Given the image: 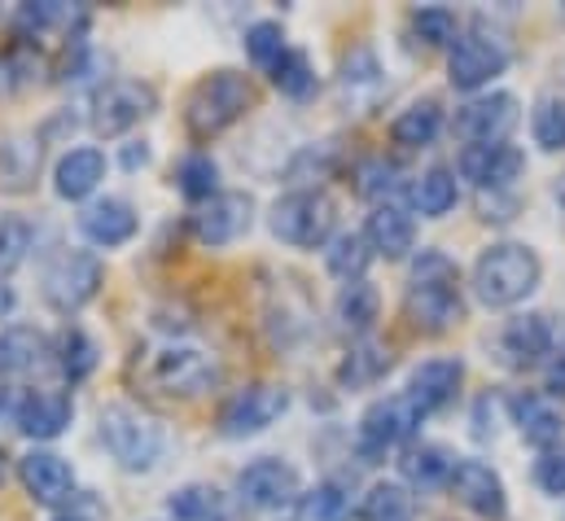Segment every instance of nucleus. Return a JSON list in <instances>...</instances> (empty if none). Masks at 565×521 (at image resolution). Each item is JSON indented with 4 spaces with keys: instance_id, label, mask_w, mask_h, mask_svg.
Masks as SVG:
<instances>
[{
    "instance_id": "obj_17",
    "label": "nucleus",
    "mask_w": 565,
    "mask_h": 521,
    "mask_svg": "<svg viewBox=\"0 0 565 521\" xmlns=\"http://www.w3.org/2000/svg\"><path fill=\"white\" fill-rule=\"evenodd\" d=\"M75 421V398L66 391H53V386H31V391L18 394L13 403V425L18 434L35 438V443H53L71 429Z\"/></svg>"
},
{
    "instance_id": "obj_10",
    "label": "nucleus",
    "mask_w": 565,
    "mask_h": 521,
    "mask_svg": "<svg viewBox=\"0 0 565 521\" xmlns=\"http://www.w3.org/2000/svg\"><path fill=\"white\" fill-rule=\"evenodd\" d=\"M504 71H509V49H504L495 35H487L482 26L456 35V44L447 49V79H451V88H460V93L491 88Z\"/></svg>"
},
{
    "instance_id": "obj_49",
    "label": "nucleus",
    "mask_w": 565,
    "mask_h": 521,
    "mask_svg": "<svg viewBox=\"0 0 565 521\" xmlns=\"http://www.w3.org/2000/svg\"><path fill=\"white\" fill-rule=\"evenodd\" d=\"M18 307V294H13V285H4L0 280V320H9V311Z\"/></svg>"
},
{
    "instance_id": "obj_23",
    "label": "nucleus",
    "mask_w": 565,
    "mask_h": 521,
    "mask_svg": "<svg viewBox=\"0 0 565 521\" xmlns=\"http://www.w3.org/2000/svg\"><path fill=\"white\" fill-rule=\"evenodd\" d=\"M382 93H386V75H382L377 53L364 49V44L351 49L342 57V71H338V102L351 106V110H360V115H369Z\"/></svg>"
},
{
    "instance_id": "obj_9",
    "label": "nucleus",
    "mask_w": 565,
    "mask_h": 521,
    "mask_svg": "<svg viewBox=\"0 0 565 521\" xmlns=\"http://www.w3.org/2000/svg\"><path fill=\"white\" fill-rule=\"evenodd\" d=\"M417 425H422V412L404 398V394H386V398H373L360 416V429H355V447L364 460H382L386 451L404 447L417 438Z\"/></svg>"
},
{
    "instance_id": "obj_45",
    "label": "nucleus",
    "mask_w": 565,
    "mask_h": 521,
    "mask_svg": "<svg viewBox=\"0 0 565 521\" xmlns=\"http://www.w3.org/2000/svg\"><path fill=\"white\" fill-rule=\"evenodd\" d=\"M285 49V26L281 22H273V18H264V22H250L246 26V57L255 62V66H264V71H273L277 66V57H281Z\"/></svg>"
},
{
    "instance_id": "obj_33",
    "label": "nucleus",
    "mask_w": 565,
    "mask_h": 521,
    "mask_svg": "<svg viewBox=\"0 0 565 521\" xmlns=\"http://www.w3.org/2000/svg\"><path fill=\"white\" fill-rule=\"evenodd\" d=\"M40 171V136H13L0 145V189L22 193Z\"/></svg>"
},
{
    "instance_id": "obj_21",
    "label": "nucleus",
    "mask_w": 565,
    "mask_h": 521,
    "mask_svg": "<svg viewBox=\"0 0 565 521\" xmlns=\"http://www.w3.org/2000/svg\"><path fill=\"white\" fill-rule=\"evenodd\" d=\"M141 228V215L128 198H93L84 211H79V233L93 242V246H128Z\"/></svg>"
},
{
    "instance_id": "obj_14",
    "label": "nucleus",
    "mask_w": 565,
    "mask_h": 521,
    "mask_svg": "<svg viewBox=\"0 0 565 521\" xmlns=\"http://www.w3.org/2000/svg\"><path fill=\"white\" fill-rule=\"evenodd\" d=\"M518 119H522V106H518L513 93H478L456 110L451 131L465 145H500V140H509V131L518 128Z\"/></svg>"
},
{
    "instance_id": "obj_16",
    "label": "nucleus",
    "mask_w": 565,
    "mask_h": 521,
    "mask_svg": "<svg viewBox=\"0 0 565 521\" xmlns=\"http://www.w3.org/2000/svg\"><path fill=\"white\" fill-rule=\"evenodd\" d=\"M18 482H22V491L40 509H66V504H75V469L57 451H44V447L26 451L18 460Z\"/></svg>"
},
{
    "instance_id": "obj_39",
    "label": "nucleus",
    "mask_w": 565,
    "mask_h": 521,
    "mask_svg": "<svg viewBox=\"0 0 565 521\" xmlns=\"http://www.w3.org/2000/svg\"><path fill=\"white\" fill-rule=\"evenodd\" d=\"M268 75H273V88L289 102H307L316 93V66H311V57L302 49H285Z\"/></svg>"
},
{
    "instance_id": "obj_2",
    "label": "nucleus",
    "mask_w": 565,
    "mask_h": 521,
    "mask_svg": "<svg viewBox=\"0 0 565 521\" xmlns=\"http://www.w3.org/2000/svg\"><path fill=\"white\" fill-rule=\"evenodd\" d=\"M404 311L422 333H447L465 320V285L460 267L443 251H422L408 267Z\"/></svg>"
},
{
    "instance_id": "obj_44",
    "label": "nucleus",
    "mask_w": 565,
    "mask_h": 521,
    "mask_svg": "<svg viewBox=\"0 0 565 521\" xmlns=\"http://www.w3.org/2000/svg\"><path fill=\"white\" fill-rule=\"evenodd\" d=\"M399 180H404V171L395 162H386V158H369V162L355 167V189L364 198H373V202H395Z\"/></svg>"
},
{
    "instance_id": "obj_34",
    "label": "nucleus",
    "mask_w": 565,
    "mask_h": 521,
    "mask_svg": "<svg viewBox=\"0 0 565 521\" xmlns=\"http://www.w3.org/2000/svg\"><path fill=\"white\" fill-rule=\"evenodd\" d=\"M391 351L386 347H377V342H369V338H360L351 351H347V360H342V369H338V382L342 386H351V391H360V386H373V382H382L386 373H391Z\"/></svg>"
},
{
    "instance_id": "obj_6",
    "label": "nucleus",
    "mask_w": 565,
    "mask_h": 521,
    "mask_svg": "<svg viewBox=\"0 0 565 521\" xmlns=\"http://www.w3.org/2000/svg\"><path fill=\"white\" fill-rule=\"evenodd\" d=\"M102 280H106V263L97 259L93 251H79V246L53 251L49 263L40 267V294L57 316L84 311L102 294Z\"/></svg>"
},
{
    "instance_id": "obj_50",
    "label": "nucleus",
    "mask_w": 565,
    "mask_h": 521,
    "mask_svg": "<svg viewBox=\"0 0 565 521\" xmlns=\"http://www.w3.org/2000/svg\"><path fill=\"white\" fill-rule=\"evenodd\" d=\"M4 478H9V456L0 451V487H4Z\"/></svg>"
},
{
    "instance_id": "obj_8",
    "label": "nucleus",
    "mask_w": 565,
    "mask_h": 521,
    "mask_svg": "<svg viewBox=\"0 0 565 521\" xmlns=\"http://www.w3.org/2000/svg\"><path fill=\"white\" fill-rule=\"evenodd\" d=\"M289 407V391L277 382H250L242 391H233L220 403V416H215V429L224 438H255L264 429H273Z\"/></svg>"
},
{
    "instance_id": "obj_19",
    "label": "nucleus",
    "mask_w": 565,
    "mask_h": 521,
    "mask_svg": "<svg viewBox=\"0 0 565 521\" xmlns=\"http://www.w3.org/2000/svg\"><path fill=\"white\" fill-rule=\"evenodd\" d=\"M456 167H460V176L473 180L482 193H487V189L500 193V189H509V184L526 171V153H522L518 145H509V140H500V145H465Z\"/></svg>"
},
{
    "instance_id": "obj_18",
    "label": "nucleus",
    "mask_w": 565,
    "mask_h": 521,
    "mask_svg": "<svg viewBox=\"0 0 565 521\" xmlns=\"http://www.w3.org/2000/svg\"><path fill=\"white\" fill-rule=\"evenodd\" d=\"M451 496L482 521H504L509 518V491H504V478L487 465V460H456L451 469Z\"/></svg>"
},
{
    "instance_id": "obj_15",
    "label": "nucleus",
    "mask_w": 565,
    "mask_h": 521,
    "mask_svg": "<svg viewBox=\"0 0 565 521\" xmlns=\"http://www.w3.org/2000/svg\"><path fill=\"white\" fill-rule=\"evenodd\" d=\"M553 351H557V329L540 311L513 316L495 333V355L504 369H540L544 360H553Z\"/></svg>"
},
{
    "instance_id": "obj_46",
    "label": "nucleus",
    "mask_w": 565,
    "mask_h": 521,
    "mask_svg": "<svg viewBox=\"0 0 565 521\" xmlns=\"http://www.w3.org/2000/svg\"><path fill=\"white\" fill-rule=\"evenodd\" d=\"M535 487L544 491V496H565V443L557 447H544L540 456H535Z\"/></svg>"
},
{
    "instance_id": "obj_13",
    "label": "nucleus",
    "mask_w": 565,
    "mask_h": 521,
    "mask_svg": "<svg viewBox=\"0 0 565 521\" xmlns=\"http://www.w3.org/2000/svg\"><path fill=\"white\" fill-rule=\"evenodd\" d=\"M250 224H255V198H250V193H237V189H220V193H215L211 202H202V206L193 211V220H189L198 246H206V251L233 246L237 237L250 233Z\"/></svg>"
},
{
    "instance_id": "obj_7",
    "label": "nucleus",
    "mask_w": 565,
    "mask_h": 521,
    "mask_svg": "<svg viewBox=\"0 0 565 521\" xmlns=\"http://www.w3.org/2000/svg\"><path fill=\"white\" fill-rule=\"evenodd\" d=\"M268 228L277 242L294 246V251H320L338 233V206L320 189H294V193L273 202Z\"/></svg>"
},
{
    "instance_id": "obj_38",
    "label": "nucleus",
    "mask_w": 565,
    "mask_h": 521,
    "mask_svg": "<svg viewBox=\"0 0 565 521\" xmlns=\"http://www.w3.org/2000/svg\"><path fill=\"white\" fill-rule=\"evenodd\" d=\"M71 22H84V13H75L71 4H57V0H31V4H22L18 18H13V26H18L22 40H40V35L62 31V26H71Z\"/></svg>"
},
{
    "instance_id": "obj_28",
    "label": "nucleus",
    "mask_w": 565,
    "mask_h": 521,
    "mask_svg": "<svg viewBox=\"0 0 565 521\" xmlns=\"http://www.w3.org/2000/svg\"><path fill=\"white\" fill-rule=\"evenodd\" d=\"M333 316H338V325H342L347 333L369 338L373 325H377V316H382V294H377V285H369V280H347V285L338 289Z\"/></svg>"
},
{
    "instance_id": "obj_32",
    "label": "nucleus",
    "mask_w": 565,
    "mask_h": 521,
    "mask_svg": "<svg viewBox=\"0 0 565 521\" xmlns=\"http://www.w3.org/2000/svg\"><path fill=\"white\" fill-rule=\"evenodd\" d=\"M53 355H57V373H62L71 386L88 382V378H93V369H97V342H93L79 325H66V329L57 333Z\"/></svg>"
},
{
    "instance_id": "obj_43",
    "label": "nucleus",
    "mask_w": 565,
    "mask_h": 521,
    "mask_svg": "<svg viewBox=\"0 0 565 521\" xmlns=\"http://www.w3.org/2000/svg\"><path fill=\"white\" fill-rule=\"evenodd\" d=\"M413 35H417V44L425 49H451L456 44V13L451 9H443V4H422V9H413Z\"/></svg>"
},
{
    "instance_id": "obj_47",
    "label": "nucleus",
    "mask_w": 565,
    "mask_h": 521,
    "mask_svg": "<svg viewBox=\"0 0 565 521\" xmlns=\"http://www.w3.org/2000/svg\"><path fill=\"white\" fill-rule=\"evenodd\" d=\"M544 394H548V398H565V347L553 351V360H548V369H544Z\"/></svg>"
},
{
    "instance_id": "obj_25",
    "label": "nucleus",
    "mask_w": 565,
    "mask_h": 521,
    "mask_svg": "<svg viewBox=\"0 0 565 521\" xmlns=\"http://www.w3.org/2000/svg\"><path fill=\"white\" fill-rule=\"evenodd\" d=\"M509 412H513V425L522 429V438L531 447H557L565 434V416L562 407L548 398L544 391H518L509 398Z\"/></svg>"
},
{
    "instance_id": "obj_35",
    "label": "nucleus",
    "mask_w": 565,
    "mask_h": 521,
    "mask_svg": "<svg viewBox=\"0 0 565 521\" xmlns=\"http://www.w3.org/2000/svg\"><path fill=\"white\" fill-rule=\"evenodd\" d=\"M456 198H460V189H456V171L451 167H429L413 184V206L422 211L425 220H443L456 206Z\"/></svg>"
},
{
    "instance_id": "obj_52",
    "label": "nucleus",
    "mask_w": 565,
    "mask_h": 521,
    "mask_svg": "<svg viewBox=\"0 0 565 521\" xmlns=\"http://www.w3.org/2000/svg\"><path fill=\"white\" fill-rule=\"evenodd\" d=\"M557 202H562V211H565V176L557 180Z\"/></svg>"
},
{
    "instance_id": "obj_11",
    "label": "nucleus",
    "mask_w": 565,
    "mask_h": 521,
    "mask_svg": "<svg viewBox=\"0 0 565 521\" xmlns=\"http://www.w3.org/2000/svg\"><path fill=\"white\" fill-rule=\"evenodd\" d=\"M158 110V93L153 84H141V79H110L93 93V110H88V124L97 136H124L132 131L141 119H149Z\"/></svg>"
},
{
    "instance_id": "obj_12",
    "label": "nucleus",
    "mask_w": 565,
    "mask_h": 521,
    "mask_svg": "<svg viewBox=\"0 0 565 521\" xmlns=\"http://www.w3.org/2000/svg\"><path fill=\"white\" fill-rule=\"evenodd\" d=\"M237 496L255 513H281V509H294L302 500V478L289 460L259 456L237 474Z\"/></svg>"
},
{
    "instance_id": "obj_37",
    "label": "nucleus",
    "mask_w": 565,
    "mask_h": 521,
    "mask_svg": "<svg viewBox=\"0 0 565 521\" xmlns=\"http://www.w3.org/2000/svg\"><path fill=\"white\" fill-rule=\"evenodd\" d=\"M373 263V251L364 242V233H333L329 246H324V267L347 285V280H364Z\"/></svg>"
},
{
    "instance_id": "obj_48",
    "label": "nucleus",
    "mask_w": 565,
    "mask_h": 521,
    "mask_svg": "<svg viewBox=\"0 0 565 521\" xmlns=\"http://www.w3.org/2000/svg\"><path fill=\"white\" fill-rule=\"evenodd\" d=\"M124 167H128V171H137V167H149V145H145V140H132V145H124Z\"/></svg>"
},
{
    "instance_id": "obj_51",
    "label": "nucleus",
    "mask_w": 565,
    "mask_h": 521,
    "mask_svg": "<svg viewBox=\"0 0 565 521\" xmlns=\"http://www.w3.org/2000/svg\"><path fill=\"white\" fill-rule=\"evenodd\" d=\"M53 521H88V518H79V513H57Z\"/></svg>"
},
{
    "instance_id": "obj_22",
    "label": "nucleus",
    "mask_w": 565,
    "mask_h": 521,
    "mask_svg": "<svg viewBox=\"0 0 565 521\" xmlns=\"http://www.w3.org/2000/svg\"><path fill=\"white\" fill-rule=\"evenodd\" d=\"M364 242L377 259L399 263L408 259V251L417 246V220L399 206V202H377L373 215L364 220Z\"/></svg>"
},
{
    "instance_id": "obj_40",
    "label": "nucleus",
    "mask_w": 565,
    "mask_h": 521,
    "mask_svg": "<svg viewBox=\"0 0 565 521\" xmlns=\"http://www.w3.org/2000/svg\"><path fill=\"white\" fill-rule=\"evenodd\" d=\"M531 131H535V145L557 153L565 149V93H544L531 110Z\"/></svg>"
},
{
    "instance_id": "obj_42",
    "label": "nucleus",
    "mask_w": 565,
    "mask_h": 521,
    "mask_svg": "<svg viewBox=\"0 0 565 521\" xmlns=\"http://www.w3.org/2000/svg\"><path fill=\"white\" fill-rule=\"evenodd\" d=\"M31 242H35V224L18 211H0V272L22 267L31 255Z\"/></svg>"
},
{
    "instance_id": "obj_53",
    "label": "nucleus",
    "mask_w": 565,
    "mask_h": 521,
    "mask_svg": "<svg viewBox=\"0 0 565 521\" xmlns=\"http://www.w3.org/2000/svg\"><path fill=\"white\" fill-rule=\"evenodd\" d=\"M0 407H4V386H0Z\"/></svg>"
},
{
    "instance_id": "obj_26",
    "label": "nucleus",
    "mask_w": 565,
    "mask_h": 521,
    "mask_svg": "<svg viewBox=\"0 0 565 521\" xmlns=\"http://www.w3.org/2000/svg\"><path fill=\"white\" fill-rule=\"evenodd\" d=\"M456 451L443 447V443H408L404 456H399V474H404V487L408 491H434V487H447L451 482V469H456Z\"/></svg>"
},
{
    "instance_id": "obj_27",
    "label": "nucleus",
    "mask_w": 565,
    "mask_h": 521,
    "mask_svg": "<svg viewBox=\"0 0 565 521\" xmlns=\"http://www.w3.org/2000/svg\"><path fill=\"white\" fill-rule=\"evenodd\" d=\"M44 355H53V351H49V338L40 329H31V325L0 329V386L22 378V373H31Z\"/></svg>"
},
{
    "instance_id": "obj_20",
    "label": "nucleus",
    "mask_w": 565,
    "mask_h": 521,
    "mask_svg": "<svg viewBox=\"0 0 565 521\" xmlns=\"http://www.w3.org/2000/svg\"><path fill=\"white\" fill-rule=\"evenodd\" d=\"M465 386V364L460 360H451V355H438V360H425L417 364L413 373H408V391L404 398L429 416V412H443V407H451L456 403V394Z\"/></svg>"
},
{
    "instance_id": "obj_29",
    "label": "nucleus",
    "mask_w": 565,
    "mask_h": 521,
    "mask_svg": "<svg viewBox=\"0 0 565 521\" xmlns=\"http://www.w3.org/2000/svg\"><path fill=\"white\" fill-rule=\"evenodd\" d=\"M167 513L175 521H233V504L211 482H189L167 496Z\"/></svg>"
},
{
    "instance_id": "obj_5",
    "label": "nucleus",
    "mask_w": 565,
    "mask_h": 521,
    "mask_svg": "<svg viewBox=\"0 0 565 521\" xmlns=\"http://www.w3.org/2000/svg\"><path fill=\"white\" fill-rule=\"evenodd\" d=\"M102 447L110 451V460L128 474H149L158 460H162V447H167V434L153 416H145L141 407L132 403H110L102 407Z\"/></svg>"
},
{
    "instance_id": "obj_4",
    "label": "nucleus",
    "mask_w": 565,
    "mask_h": 521,
    "mask_svg": "<svg viewBox=\"0 0 565 521\" xmlns=\"http://www.w3.org/2000/svg\"><path fill=\"white\" fill-rule=\"evenodd\" d=\"M540 280H544V263H540V255L531 246H522V242H495V246H487L473 259V276H469L478 302L491 307V311H504V307L526 302L540 289Z\"/></svg>"
},
{
    "instance_id": "obj_3",
    "label": "nucleus",
    "mask_w": 565,
    "mask_h": 521,
    "mask_svg": "<svg viewBox=\"0 0 565 521\" xmlns=\"http://www.w3.org/2000/svg\"><path fill=\"white\" fill-rule=\"evenodd\" d=\"M259 93L250 84V75L233 71V66H220V71H206L189 97H184V131L193 140H215L220 131H228L233 124H242L250 110H255Z\"/></svg>"
},
{
    "instance_id": "obj_31",
    "label": "nucleus",
    "mask_w": 565,
    "mask_h": 521,
    "mask_svg": "<svg viewBox=\"0 0 565 521\" xmlns=\"http://www.w3.org/2000/svg\"><path fill=\"white\" fill-rule=\"evenodd\" d=\"M360 521H417V496L404 482H373L355 509Z\"/></svg>"
},
{
    "instance_id": "obj_30",
    "label": "nucleus",
    "mask_w": 565,
    "mask_h": 521,
    "mask_svg": "<svg viewBox=\"0 0 565 521\" xmlns=\"http://www.w3.org/2000/svg\"><path fill=\"white\" fill-rule=\"evenodd\" d=\"M438 131H443V106H438L434 97H425V102H413L408 110L395 115L391 140H395L399 149H425V145L438 140Z\"/></svg>"
},
{
    "instance_id": "obj_41",
    "label": "nucleus",
    "mask_w": 565,
    "mask_h": 521,
    "mask_svg": "<svg viewBox=\"0 0 565 521\" xmlns=\"http://www.w3.org/2000/svg\"><path fill=\"white\" fill-rule=\"evenodd\" d=\"M302 518L307 521H351V491L342 482H316L302 500Z\"/></svg>"
},
{
    "instance_id": "obj_36",
    "label": "nucleus",
    "mask_w": 565,
    "mask_h": 521,
    "mask_svg": "<svg viewBox=\"0 0 565 521\" xmlns=\"http://www.w3.org/2000/svg\"><path fill=\"white\" fill-rule=\"evenodd\" d=\"M175 189L189 198V202H211L215 193H220V167H215V158L211 153H202V149H193V153H184L180 162H175Z\"/></svg>"
},
{
    "instance_id": "obj_24",
    "label": "nucleus",
    "mask_w": 565,
    "mask_h": 521,
    "mask_svg": "<svg viewBox=\"0 0 565 521\" xmlns=\"http://www.w3.org/2000/svg\"><path fill=\"white\" fill-rule=\"evenodd\" d=\"M106 180V153L97 145H79V149H66L53 167V193L62 202H88Z\"/></svg>"
},
{
    "instance_id": "obj_1",
    "label": "nucleus",
    "mask_w": 565,
    "mask_h": 521,
    "mask_svg": "<svg viewBox=\"0 0 565 521\" xmlns=\"http://www.w3.org/2000/svg\"><path fill=\"white\" fill-rule=\"evenodd\" d=\"M128 373L149 398H167V403H193L220 386V360L211 351L184 347V342L137 351Z\"/></svg>"
}]
</instances>
